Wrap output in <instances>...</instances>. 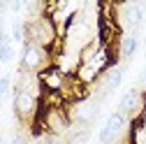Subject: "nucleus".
Wrapping results in <instances>:
<instances>
[{
	"label": "nucleus",
	"instance_id": "nucleus-1",
	"mask_svg": "<svg viewBox=\"0 0 146 144\" xmlns=\"http://www.w3.org/2000/svg\"><path fill=\"white\" fill-rule=\"evenodd\" d=\"M58 40H60V35L46 14L37 16V19H26V42H33V44L51 51V47Z\"/></svg>",
	"mask_w": 146,
	"mask_h": 144
},
{
	"label": "nucleus",
	"instance_id": "nucleus-2",
	"mask_svg": "<svg viewBox=\"0 0 146 144\" xmlns=\"http://www.w3.org/2000/svg\"><path fill=\"white\" fill-rule=\"evenodd\" d=\"M51 63V56H49V49L44 47H37L33 42H23V49H21V67L23 72H35L40 75L42 70H46Z\"/></svg>",
	"mask_w": 146,
	"mask_h": 144
},
{
	"label": "nucleus",
	"instance_id": "nucleus-3",
	"mask_svg": "<svg viewBox=\"0 0 146 144\" xmlns=\"http://www.w3.org/2000/svg\"><path fill=\"white\" fill-rule=\"evenodd\" d=\"M98 109H100V102H98L95 98L86 95V98H81V100H74V102H72L67 116H70L72 123H77V125H81V128H86L88 123H93Z\"/></svg>",
	"mask_w": 146,
	"mask_h": 144
},
{
	"label": "nucleus",
	"instance_id": "nucleus-4",
	"mask_svg": "<svg viewBox=\"0 0 146 144\" xmlns=\"http://www.w3.org/2000/svg\"><path fill=\"white\" fill-rule=\"evenodd\" d=\"M118 26L127 33L137 35V30L141 28L144 23V12H146V3H125V5H118Z\"/></svg>",
	"mask_w": 146,
	"mask_h": 144
},
{
	"label": "nucleus",
	"instance_id": "nucleus-5",
	"mask_svg": "<svg viewBox=\"0 0 146 144\" xmlns=\"http://www.w3.org/2000/svg\"><path fill=\"white\" fill-rule=\"evenodd\" d=\"M42 123H44V130L46 135H53V137H60V135H70V116L65 109H60V107H46V112L42 116Z\"/></svg>",
	"mask_w": 146,
	"mask_h": 144
},
{
	"label": "nucleus",
	"instance_id": "nucleus-6",
	"mask_svg": "<svg viewBox=\"0 0 146 144\" xmlns=\"http://www.w3.org/2000/svg\"><path fill=\"white\" fill-rule=\"evenodd\" d=\"M40 112V98H35L28 91H21V88H14V114L21 121H33Z\"/></svg>",
	"mask_w": 146,
	"mask_h": 144
},
{
	"label": "nucleus",
	"instance_id": "nucleus-7",
	"mask_svg": "<svg viewBox=\"0 0 146 144\" xmlns=\"http://www.w3.org/2000/svg\"><path fill=\"white\" fill-rule=\"evenodd\" d=\"M125 128H127V119L121 112L109 114V119L104 121L102 130H100V144H116L121 139V135L125 133Z\"/></svg>",
	"mask_w": 146,
	"mask_h": 144
},
{
	"label": "nucleus",
	"instance_id": "nucleus-8",
	"mask_svg": "<svg viewBox=\"0 0 146 144\" xmlns=\"http://www.w3.org/2000/svg\"><path fill=\"white\" fill-rule=\"evenodd\" d=\"M144 107H146V98L144 93L139 91V88H130L118 102V112L125 116V119H135L137 114L144 112Z\"/></svg>",
	"mask_w": 146,
	"mask_h": 144
},
{
	"label": "nucleus",
	"instance_id": "nucleus-9",
	"mask_svg": "<svg viewBox=\"0 0 146 144\" xmlns=\"http://www.w3.org/2000/svg\"><path fill=\"white\" fill-rule=\"evenodd\" d=\"M40 81H42V88L49 93H63L65 86H67V75L63 70H58L56 65H49L46 70L40 72Z\"/></svg>",
	"mask_w": 146,
	"mask_h": 144
},
{
	"label": "nucleus",
	"instance_id": "nucleus-10",
	"mask_svg": "<svg viewBox=\"0 0 146 144\" xmlns=\"http://www.w3.org/2000/svg\"><path fill=\"white\" fill-rule=\"evenodd\" d=\"M139 42H137V35L132 33H125L121 35V40H118V56L123 58V65H127V61H130L135 56V51H137Z\"/></svg>",
	"mask_w": 146,
	"mask_h": 144
},
{
	"label": "nucleus",
	"instance_id": "nucleus-11",
	"mask_svg": "<svg viewBox=\"0 0 146 144\" xmlns=\"http://www.w3.org/2000/svg\"><path fill=\"white\" fill-rule=\"evenodd\" d=\"M12 56H14L12 37H9V35H0V63H9Z\"/></svg>",
	"mask_w": 146,
	"mask_h": 144
},
{
	"label": "nucleus",
	"instance_id": "nucleus-12",
	"mask_svg": "<svg viewBox=\"0 0 146 144\" xmlns=\"http://www.w3.org/2000/svg\"><path fill=\"white\" fill-rule=\"evenodd\" d=\"M7 91H9V77H0V102L5 100Z\"/></svg>",
	"mask_w": 146,
	"mask_h": 144
},
{
	"label": "nucleus",
	"instance_id": "nucleus-13",
	"mask_svg": "<svg viewBox=\"0 0 146 144\" xmlns=\"http://www.w3.org/2000/svg\"><path fill=\"white\" fill-rule=\"evenodd\" d=\"M37 144H63V142L58 137H53V135H44V137L37 139Z\"/></svg>",
	"mask_w": 146,
	"mask_h": 144
}]
</instances>
